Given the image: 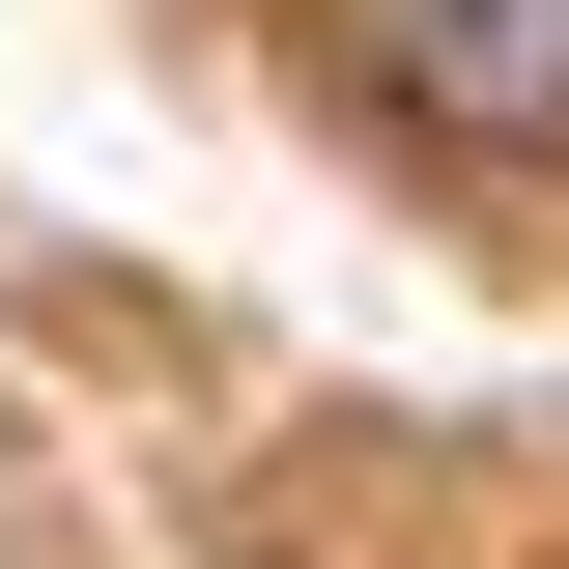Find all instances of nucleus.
<instances>
[{
  "label": "nucleus",
  "instance_id": "nucleus-1",
  "mask_svg": "<svg viewBox=\"0 0 569 569\" xmlns=\"http://www.w3.org/2000/svg\"><path fill=\"white\" fill-rule=\"evenodd\" d=\"M399 114L427 142H569V0H399Z\"/></svg>",
  "mask_w": 569,
  "mask_h": 569
}]
</instances>
